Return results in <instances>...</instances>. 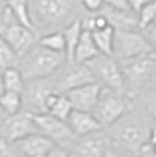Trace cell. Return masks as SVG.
Returning a JSON list of instances; mask_svg holds the SVG:
<instances>
[{"label": "cell", "mask_w": 156, "mask_h": 157, "mask_svg": "<svg viewBox=\"0 0 156 157\" xmlns=\"http://www.w3.org/2000/svg\"><path fill=\"white\" fill-rule=\"evenodd\" d=\"M29 10L38 35L62 31L85 13L81 0H29Z\"/></svg>", "instance_id": "6da1fadb"}, {"label": "cell", "mask_w": 156, "mask_h": 157, "mask_svg": "<svg viewBox=\"0 0 156 157\" xmlns=\"http://www.w3.org/2000/svg\"><path fill=\"white\" fill-rule=\"evenodd\" d=\"M154 124L153 118L143 109L136 110L134 108L114 124L107 127V136L111 143L140 156L148 144L150 129Z\"/></svg>", "instance_id": "7a4b0ae2"}, {"label": "cell", "mask_w": 156, "mask_h": 157, "mask_svg": "<svg viewBox=\"0 0 156 157\" xmlns=\"http://www.w3.org/2000/svg\"><path fill=\"white\" fill-rule=\"evenodd\" d=\"M66 61L65 53L49 51L37 42L29 51L20 56L17 67L20 69L25 81H28L52 78Z\"/></svg>", "instance_id": "3957f363"}, {"label": "cell", "mask_w": 156, "mask_h": 157, "mask_svg": "<svg viewBox=\"0 0 156 157\" xmlns=\"http://www.w3.org/2000/svg\"><path fill=\"white\" fill-rule=\"evenodd\" d=\"M126 89L133 98L156 80V51L120 60Z\"/></svg>", "instance_id": "277c9868"}, {"label": "cell", "mask_w": 156, "mask_h": 157, "mask_svg": "<svg viewBox=\"0 0 156 157\" xmlns=\"http://www.w3.org/2000/svg\"><path fill=\"white\" fill-rule=\"evenodd\" d=\"M134 98L128 93L116 92L102 87L100 98L93 114L104 127H109L123 115L134 109Z\"/></svg>", "instance_id": "5b68a950"}, {"label": "cell", "mask_w": 156, "mask_h": 157, "mask_svg": "<svg viewBox=\"0 0 156 157\" xmlns=\"http://www.w3.org/2000/svg\"><path fill=\"white\" fill-rule=\"evenodd\" d=\"M0 34L6 39L19 58L29 51L39 40L38 33L20 24L8 7L0 14Z\"/></svg>", "instance_id": "8992f818"}, {"label": "cell", "mask_w": 156, "mask_h": 157, "mask_svg": "<svg viewBox=\"0 0 156 157\" xmlns=\"http://www.w3.org/2000/svg\"><path fill=\"white\" fill-rule=\"evenodd\" d=\"M89 66L94 76L100 85L116 92L127 93L124 78L119 60L114 55L99 54L89 62Z\"/></svg>", "instance_id": "52a82bcc"}, {"label": "cell", "mask_w": 156, "mask_h": 157, "mask_svg": "<svg viewBox=\"0 0 156 157\" xmlns=\"http://www.w3.org/2000/svg\"><path fill=\"white\" fill-rule=\"evenodd\" d=\"M35 132L40 131L34 114L25 109L13 115H5L0 122V138L8 143H17Z\"/></svg>", "instance_id": "ba28073f"}, {"label": "cell", "mask_w": 156, "mask_h": 157, "mask_svg": "<svg viewBox=\"0 0 156 157\" xmlns=\"http://www.w3.org/2000/svg\"><path fill=\"white\" fill-rule=\"evenodd\" d=\"M54 86L59 93H67L80 86L96 82V78L87 63L66 61L52 76Z\"/></svg>", "instance_id": "9c48e42d"}, {"label": "cell", "mask_w": 156, "mask_h": 157, "mask_svg": "<svg viewBox=\"0 0 156 157\" xmlns=\"http://www.w3.org/2000/svg\"><path fill=\"white\" fill-rule=\"evenodd\" d=\"M154 48L142 31H115L114 56L119 61L153 52Z\"/></svg>", "instance_id": "30bf717a"}, {"label": "cell", "mask_w": 156, "mask_h": 157, "mask_svg": "<svg viewBox=\"0 0 156 157\" xmlns=\"http://www.w3.org/2000/svg\"><path fill=\"white\" fill-rule=\"evenodd\" d=\"M58 92L52 78L28 80L25 83L22 92V101L25 110L32 114H44L46 113V103L48 98L53 93Z\"/></svg>", "instance_id": "8fae6325"}, {"label": "cell", "mask_w": 156, "mask_h": 157, "mask_svg": "<svg viewBox=\"0 0 156 157\" xmlns=\"http://www.w3.org/2000/svg\"><path fill=\"white\" fill-rule=\"evenodd\" d=\"M34 121L40 132L51 138L57 145L69 149L78 140V136L69 128L67 121L60 120L48 113L34 115Z\"/></svg>", "instance_id": "7c38bea8"}, {"label": "cell", "mask_w": 156, "mask_h": 157, "mask_svg": "<svg viewBox=\"0 0 156 157\" xmlns=\"http://www.w3.org/2000/svg\"><path fill=\"white\" fill-rule=\"evenodd\" d=\"M111 141L103 130L78 137L69 148L71 157H104Z\"/></svg>", "instance_id": "4fadbf2b"}, {"label": "cell", "mask_w": 156, "mask_h": 157, "mask_svg": "<svg viewBox=\"0 0 156 157\" xmlns=\"http://www.w3.org/2000/svg\"><path fill=\"white\" fill-rule=\"evenodd\" d=\"M101 90H102V86L96 81V82L80 86L78 88L68 90L65 94L69 98L74 109L93 113L95 105L98 103Z\"/></svg>", "instance_id": "5bb4252c"}, {"label": "cell", "mask_w": 156, "mask_h": 157, "mask_svg": "<svg viewBox=\"0 0 156 157\" xmlns=\"http://www.w3.org/2000/svg\"><path fill=\"white\" fill-rule=\"evenodd\" d=\"M67 123L78 137L103 130V125L92 111L74 109L67 118Z\"/></svg>", "instance_id": "9a60e30c"}, {"label": "cell", "mask_w": 156, "mask_h": 157, "mask_svg": "<svg viewBox=\"0 0 156 157\" xmlns=\"http://www.w3.org/2000/svg\"><path fill=\"white\" fill-rule=\"evenodd\" d=\"M20 154L27 157H47L48 152L55 145L51 138L41 132H35L17 142Z\"/></svg>", "instance_id": "2e32d148"}, {"label": "cell", "mask_w": 156, "mask_h": 157, "mask_svg": "<svg viewBox=\"0 0 156 157\" xmlns=\"http://www.w3.org/2000/svg\"><path fill=\"white\" fill-rule=\"evenodd\" d=\"M100 13L103 14L109 26L115 31H136L138 29V19L135 12L120 11L104 4Z\"/></svg>", "instance_id": "e0dca14e"}, {"label": "cell", "mask_w": 156, "mask_h": 157, "mask_svg": "<svg viewBox=\"0 0 156 157\" xmlns=\"http://www.w3.org/2000/svg\"><path fill=\"white\" fill-rule=\"evenodd\" d=\"M100 52L93 40L92 33L84 31L80 36L78 46L75 48V52H74V62L87 63L95 56H98Z\"/></svg>", "instance_id": "ac0fdd59"}, {"label": "cell", "mask_w": 156, "mask_h": 157, "mask_svg": "<svg viewBox=\"0 0 156 157\" xmlns=\"http://www.w3.org/2000/svg\"><path fill=\"white\" fill-rule=\"evenodd\" d=\"M84 32L82 27H81V21L80 19L74 20L69 25L62 29L64 36H65V42H66V60L68 62H73L74 61V52L75 48L78 46V42L80 40V36Z\"/></svg>", "instance_id": "d6986e66"}, {"label": "cell", "mask_w": 156, "mask_h": 157, "mask_svg": "<svg viewBox=\"0 0 156 157\" xmlns=\"http://www.w3.org/2000/svg\"><path fill=\"white\" fill-rule=\"evenodd\" d=\"M91 33L100 54H104V55H113L114 54L115 29L113 27L107 26L102 29H96V31H93Z\"/></svg>", "instance_id": "ffe728a7"}, {"label": "cell", "mask_w": 156, "mask_h": 157, "mask_svg": "<svg viewBox=\"0 0 156 157\" xmlns=\"http://www.w3.org/2000/svg\"><path fill=\"white\" fill-rule=\"evenodd\" d=\"M25 78L20 72V69L15 67H8L2 69V85L4 90L8 92H15L22 94L25 88Z\"/></svg>", "instance_id": "44dd1931"}, {"label": "cell", "mask_w": 156, "mask_h": 157, "mask_svg": "<svg viewBox=\"0 0 156 157\" xmlns=\"http://www.w3.org/2000/svg\"><path fill=\"white\" fill-rule=\"evenodd\" d=\"M7 7L12 12L15 19L22 24L24 26L31 28L32 31L37 32L33 25L31 10H29V0H8Z\"/></svg>", "instance_id": "7402d4cb"}, {"label": "cell", "mask_w": 156, "mask_h": 157, "mask_svg": "<svg viewBox=\"0 0 156 157\" xmlns=\"http://www.w3.org/2000/svg\"><path fill=\"white\" fill-rule=\"evenodd\" d=\"M0 109L5 115H13L24 109L22 95L15 92L4 90L0 95Z\"/></svg>", "instance_id": "603a6c76"}, {"label": "cell", "mask_w": 156, "mask_h": 157, "mask_svg": "<svg viewBox=\"0 0 156 157\" xmlns=\"http://www.w3.org/2000/svg\"><path fill=\"white\" fill-rule=\"evenodd\" d=\"M38 44H40L41 46H44L49 51H53V52L65 53L66 51L65 36H64L62 31H54V32L40 35Z\"/></svg>", "instance_id": "cb8c5ba5"}, {"label": "cell", "mask_w": 156, "mask_h": 157, "mask_svg": "<svg viewBox=\"0 0 156 157\" xmlns=\"http://www.w3.org/2000/svg\"><path fill=\"white\" fill-rule=\"evenodd\" d=\"M19 62V56L10 46L6 39L0 34V68L5 69L8 67H15Z\"/></svg>", "instance_id": "d4e9b609"}, {"label": "cell", "mask_w": 156, "mask_h": 157, "mask_svg": "<svg viewBox=\"0 0 156 157\" xmlns=\"http://www.w3.org/2000/svg\"><path fill=\"white\" fill-rule=\"evenodd\" d=\"M142 92H144V95H143L142 98V109L149 115L150 117L153 118V121L156 123V85L153 86V82H151L148 87H146L140 93Z\"/></svg>", "instance_id": "484cf974"}, {"label": "cell", "mask_w": 156, "mask_h": 157, "mask_svg": "<svg viewBox=\"0 0 156 157\" xmlns=\"http://www.w3.org/2000/svg\"><path fill=\"white\" fill-rule=\"evenodd\" d=\"M136 14L137 19H138V29L140 31L153 25L156 18V0L144 5Z\"/></svg>", "instance_id": "4316f807"}, {"label": "cell", "mask_w": 156, "mask_h": 157, "mask_svg": "<svg viewBox=\"0 0 156 157\" xmlns=\"http://www.w3.org/2000/svg\"><path fill=\"white\" fill-rule=\"evenodd\" d=\"M104 157H141L137 156L135 154L130 152L128 150H124L123 148L119 147V145H115V144L111 143L108 149L104 154Z\"/></svg>", "instance_id": "83f0119b"}, {"label": "cell", "mask_w": 156, "mask_h": 157, "mask_svg": "<svg viewBox=\"0 0 156 157\" xmlns=\"http://www.w3.org/2000/svg\"><path fill=\"white\" fill-rule=\"evenodd\" d=\"M81 5L85 12L88 13H98L104 6V0H81Z\"/></svg>", "instance_id": "f1b7e54d"}, {"label": "cell", "mask_w": 156, "mask_h": 157, "mask_svg": "<svg viewBox=\"0 0 156 157\" xmlns=\"http://www.w3.org/2000/svg\"><path fill=\"white\" fill-rule=\"evenodd\" d=\"M104 4L107 6L115 8V10L127 11V12H134L131 10V7H130V4L128 0H104Z\"/></svg>", "instance_id": "f546056e"}, {"label": "cell", "mask_w": 156, "mask_h": 157, "mask_svg": "<svg viewBox=\"0 0 156 157\" xmlns=\"http://www.w3.org/2000/svg\"><path fill=\"white\" fill-rule=\"evenodd\" d=\"M47 157H71V152L68 148L55 144L52 148V150L48 152Z\"/></svg>", "instance_id": "4dcf8cb0"}, {"label": "cell", "mask_w": 156, "mask_h": 157, "mask_svg": "<svg viewBox=\"0 0 156 157\" xmlns=\"http://www.w3.org/2000/svg\"><path fill=\"white\" fill-rule=\"evenodd\" d=\"M142 33L144 34V36L148 39L150 42V45L153 46L154 51H156V26L155 25H150L147 28L142 29Z\"/></svg>", "instance_id": "1f68e13d"}, {"label": "cell", "mask_w": 156, "mask_h": 157, "mask_svg": "<svg viewBox=\"0 0 156 157\" xmlns=\"http://www.w3.org/2000/svg\"><path fill=\"white\" fill-rule=\"evenodd\" d=\"M130 4V7H131V10L137 13L141 8H142L144 5H147V4H149L151 1H154V0H128Z\"/></svg>", "instance_id": "d6a6232c"}, {"label": "cell", "mask_w": 156, "mask_h": 157, "mask_svg": "<svg viewBox=\"0 0 156 157\" xmlns=\"http://www.w3.org/2000/svg\"><path fill=\"white\" fill-rule=\"evenodd\" d=\"M148 144H149L150 147H154V145H156V123L154 125H153V128L150 129Z\"/></svg>", "instance_id": "836d02e7"}, {"label": "cell", "mask_w": 156, "mask_h": 157, "mask_svg": "<svg viewBox=\"0 0 156 157\" xmlns=\"http://www.w3.org/2000/svg\"><path fill=\"white\" fill-rule=\"evenodd\" d=\"M140 156L141 157H156V154L151 150L149 144H147V145L143 148V150L141 151V155H140Z\"/></svg>", "instance_id": "e575fe53"}, {"label": "cell", "mask_w": 156, "mask_h": 157, "mask_svg": "<svg viewBox=\"0 0 156 157\" xmlns=\"http://www.w3.org/2000/svg\"><path fill=\"white\" fill-rule=\"evenodd\" d=\"M7 5H8V0H0V14L6 10Z\"/></svg>", "instance_id": "d590c367"}, {"label": "cell", "mask_w": 156, "mask_h": 157, "mask_svg": "<svg viewBox=\"0 0 156 157\" xmlns=\"http://www.w3.org/2000/svg\"><path fill=\"white\" fill-rule=\"evenodd\" d=\"M4 92V85H2V69L0 68V95Z\"/></svg>", "instance_id": "8d00e7d4"}, {"label": "cell", "mask_w": 156, "mask_h": 157, "mask_svg": "<svg viewBox=\"0 0 156 157\" xmlns=\"http://www.w3.org/2000/svg\"><path fill=\"white\" fill-rule=\"evenodd\" d=\"M4 116H5V114H4V113H2V110L0 109V122H1V120L4 118Z\"/></svg>", "instance_id": "74e56055"}, {"label": "cell", "mask_w": 156, "mask_h": 157, "mask_svg": "<svg viewBox=\"0 0 156 157\" xmlns=\"http://www.w3.org/2000/svg\"><path fill=\"white\" fill-rule=\"evenodd\" d=\"M150 148H151V150H153L156 154V145H154V147H150Z\"/></svg>", "instance_id": "f35d334b"}, {"label": "cell", "mask_w": 156, "mask_h": 157, "mask_svg": "<svg viewBox=\"0 0 156 157\" xmlns=\"http://www.w3.org/2000/svg\"><path fill=\"white\" fill-rule=\"evenodd\" d=\"M18 157H27V156H25V155H22V154H20V155H19Z\"/></svg>", "instance_id": "ab89813d"}, {"label": "cell", "mask_w": 156, "mask_h": 157, "mask_svg": "<svg viewBox=\"0 0 156 157\" xmlns=\"http://www.w3.org/2000/svg\"><path fill=\"white\" fill-rule=\"evenodd\" d=\"M153 25H155L156 26V18H155V21H154V24H153Z\"/></svg>", "instance_id": "60d3db41"}]
</instances>
